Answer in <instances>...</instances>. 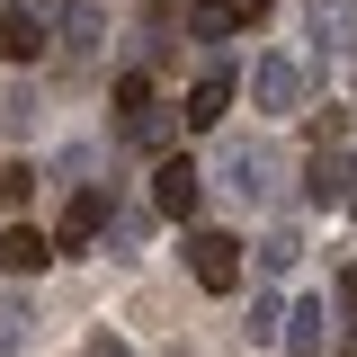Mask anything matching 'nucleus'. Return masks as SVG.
Here are the masks:
<instances>
[{
  "mask_svg": "<svg viewBox=\"0 0 357 357\" xmlns=\"http://www.w3.org/2000/svg\"><path fill=\"white\" fill-rule=\"evenodd\" d=\"M250 107H259V116H295V107H304V63L259 54V63H250Z\"/></svg>",
  "mask_w": 357,
  "mask_h": 357,
  "instance_id": "obj_1",
  "label": "nucleus"
},
{
  "mask_svg": "<svg viewBox=\"0 0 357 357\" xmlns=\"http://www.w3.org/2000/svg\"><path fill=\"white\" fill-rule=\"evenodd\" d=\"M223 188H232L241 206H268V197H277V152H268V143H232V152H223Z\"/></svg>",
  "mask_w": 357,
  "mask_h": 357,
  "instance_id": "obj_2",
  "label": "nucleus"
},
{
  "mask_svg": "<svg viewBox=\"0 0 357 357\" xmlns=\"http://www.w3.org/2000/svg\"><path fill=\"white\" fill-rule=\"evenodd\" d=\"M188 268H197L206 295H232L241 286V241L232 232H188Z\"/></svg>",
  "mask_w": 357,
  "mask_h": 357,
  "instance_id": "obj_3",
  "label": "nucleus"
},
{
  "mask_svg": "<svg viewBox=\"0 0 357 357\" xmlns=\"http://www.w3.org/2000/svg\"><path fill=\"white\" fill-rule=\"evenodd\" d=\"M107 215H116V197H107V188H81V197L63 206V232H54V250H89V241L107 232Z\"/></svg>",
  "mask_w": 357,
  "mask_h": 357,
  "instance_id": "obj_4",
  "label": "nucleus"
},
{
  "mask_svg": "<svg viewBox=\"0 0 357 357\" xmlns=\"http://www.w3.org/2000/svg\"><path fill=\"white\" fill-rule=\"evenodd\" d=\"M152 206H161V215H178V223L197 215V161H178V152H170V161L152 170Z\"/></svg>",
  "mask_w": 357,
  "mask_h": 357,
  "instance_id": "obj_5",
  "label": "nucleus"
},
{
  "mask_svg": "<svg viewBox=\"0 0 357 357\" xmlns=\"http://www.w3.org/2000/svg\"><path fill=\"white\" fill-rule=\"evenodd\" d=\"M321 349H331V312H321V295L286 304V357H321Z\"/></svg>",
  "mask_w": 357,
  "mask_h": 357,
  "instance_id": "obj_6",
  "label": "nucleus"
},
{
  "mask_svg": "<svg viewBox=\"0 0 357 357\" xmlns=\"http://www.w3.org/2000/svg\"><path fill=\"white\" fill-rule=\"evenodd\" d=\"M45 259H54V241H45L36 223H9V232H0V268H9V277H36Z\"/></svg>",
  "mask_w": 357,
  "mask_h": 357,
  "instance_id": "obj_7",
  "label": "nucleus"
},
{
  "mask_svg": "<svg viewBox=\"0 0 357 357\" xmlns=\"http://www.w3.org/2000/svg\"><path fill=\"white\" fill-rule=\"evenodd\" d=\"M223 107H232V72H206V81L188 89V107H178V126H223Z\"/></svg>",
  "mask_w": 357,
  "mask_h": 357,
  "instance_id": "obj_8",
  "label": "nucleus"
},
{
  "mask_svg": "<svg viewBox=\"0 0 357 357\" xmlns=\"http://www.w3.org/2000/svg\"><path fill=\"white\" fill-rule=\"evenodd\" d=\"M0 54H9V63H36L45 54V18L36 9H9V18H0Z\"/></svg>",
  "mask_w": 357,
  "mask_h": 357,
  "instance_id": "obj_9",
  "label": "nucleus"
},
{
  "mask_svg": "<svg viewBox=\"0 0 357 357\" xmlns=\"http://www.w3.org/2000/svg\"><path fill=\"white\" fill-rule=\"evenodd\" d=\"M349 18H357L349 0H312V9H304V27H312V45H349Z\"/></svg>",
  "mask_w": 357,
  "mask_h": 357,
  "instance_id": "obj_10",
  "label": "nucleus"
},
{
  "mask_svg": "<svg viewBox=\"0 0 357 357\" xmlns=\"http://www.w3.org/2000/svg\"><path fill=\"white\" fill-rule=\"evenodd\" d=\"M241 331H250L259 349H286V304H277V295H250V321H241Z\"/></svg>",
  "mask_w": 357,
  "mask_h": 357,
  "instance_id": "obj_11",
  "label": "nucleus"
},
{
  "mask_svg": "<svg viewBox=\"0 0 357 357\" xmlns=\"http://www.w3.org/2000/svg\"><path fill=\"white\" fill-rule=\"evenodd\" d=\"M304 197H312V206H340V197H349V161H312V170H304Z\"/></svg>",
  "mask_w": 357,
  "mask_h": 357,
  "instance_id": "obj_12",
  "label": "nucleus"
},
{
  "mask_svg": "<svg viewBox=\"0 0 357 357\" xmlns=\"http://www.w3.org/2000/svg\"><path fill=\"white\" fill-rule=\"evenodd\" d=\"M116 107H126V134H134L143 116H152V81H143V72H126V81H116Z\"/></svg>",
  "mask_w": 357,
  "mask_h": 357,
  "instance_id": "obj_13",
  "label": "nucleus"
},
{
  "mask_svg": "<svg viewBox=\"0 0 357 357\" xmlns=\"http://www.w3.org/2000/svg\"><path fill=\"white\" fill-rule=\"evenodd\" d=\"M295 259H304V241H295V232H268V241H259V268H268V277H286Z\"/></svg>",
  "mask_w": 357,
  "mask_h": 357,
  "instance_id": "obj_14",
  "label": "nucleus"
},
{
  "mask_svg": "<svg viewBox=\"0 0 357 357\" xmlns=\"http://www.w3.org/2000/svg\"><path fill=\"white\" fill-rule=\"evenodd\" d=\"M27 188H36V170H27V161H9V170H0V206L18 215V206H27Z\"/></svg>",
  "mask_w": 357,
  "mask_h": 357,
  "instance_id": "obj_15",
  "label": "nucleus"
},
{
  "mask_svg": "<svg viewBox=\"0 0 357 357\" xmlns=\"http://www.w3.org/2000/svg\"><path fill=\"white\" fill-rule=\"evenodd\" d=\"M63 36H72V54H98V18H89V9H72V18H63Z\"/></svg>",
  "mask_w": 357,
  "mask_h": 357,
  "instance_id": "obj_16",
  "label": "nucleus"
},
{
  "mask_svg": "<svg viewBox=\"0 0 357 357\" xmlns=\"http://www.w3.org/2000/svg\"><path fill=\"white\" fill-rule=\"evenodd\" d=\"M331 312H340V321H357V268L340 277V286H331Z\"/></svg>",
  "mask_w": 357,
  "mask_h": 357,
  "instance_id": "obj_17",
  "label": "nucleus"
},
{
  "mask_svg": "<svg viewBox=\"0 0 357 357\" xmlns=\"http://www.w3.org/2000/svg\"><path fill=\"white\" fill-rule=\"evenodd\" d=\"M81 357H134V349L116 340V331H89V349H81Z\"/></svg>",
  "mask_w": 357,
  "mask_h": 357,
  "instance_id": "obj_18",
  "label": "nucleus"
}]
</instances>
